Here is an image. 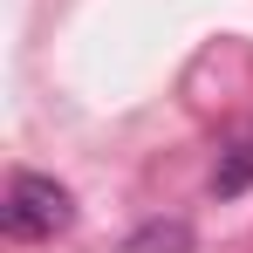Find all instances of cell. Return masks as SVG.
<instances>
[{"label":"cell","instance_id":"3957f363","mask_svg":"<svg viewBox=\"0 0 253 253\" xmlns=\"http://www.w3.org/2000/svg\"><path fill=\"white\" fill-rule=\"evenodd\" d=\"M130 253H192V226L185 219H151L130 233Z\"/></svg>","mask_w":253,"mask_h":253},{"label":"cell","instance_id":"6da1fadb","mask_svg":"<svg viewBox=\"0 0 253 253\" xmlns=\"http://www.w3.org/2000/svg\"><path fill=\"white\" fill-rule=\"evenodd\" d=\"M0 226H7V240H55V233L76 226V199H69V185L48 178V171H14V178H7Z\"/></svg>","mask_w":253,"mask_h":253},{"label":"cell","instance_id":"7a4b0ae2","mask_svg":"<svg viewBox=\"0 0 253 253\" xmlns=\"http://www.w3.org/2000/svg\"><path fill=\"white\" fill-rule=\"evenodd\" d=\"M253 185V124L219 151V165H212V199H240Z\"/></svg>","mask_w":253,"mask_h":253}]
</instances>
